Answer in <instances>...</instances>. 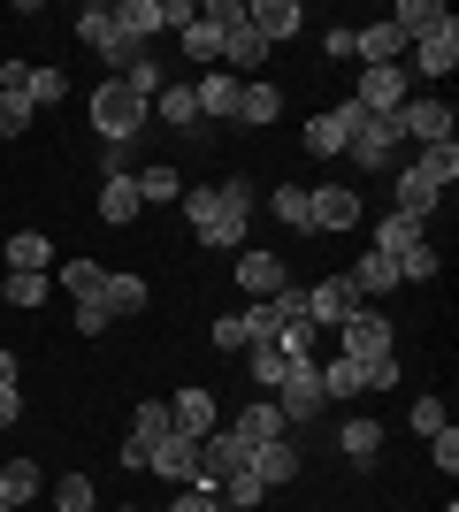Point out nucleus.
I'll list each match as a JSON object with an SVG mask.
<instances>
[{
  "label": "nucleus",
  "mask_w": 459,
  "mask_h": 512,
  "mask_svg": "<svg viewBox=\"0 0 459 512\" xmlns=\"http://www.w3.org/2000/svg\"><path fill=\"white\" fill-rule=\"evenodd\" d=\"M215 192H222V199H230V207H238V214H253V176H222Z\"/></svg>",
  "instance_id": "5fc2aeb1"
},
{
  "label": "nucleus",
  "mask_w": 459,
  "mask_h": 512,
  "mask_svg": "<svg viewBox=\"0 0 459 512\" xmlns=\"http://www.w3.org/2000/svg\"><path fill=\"white\" fill-rule=\"evenodd\" d=\"M261 62H268V39L253 31V23H238V31L222 39V69H230L238 85H253V77H261Z\"/></svg>",
  "instance_id": "dca6fc26"
},
{
  "label": "nucleus",
  "mask_w": 459,
  "mask_h": 512,
  "mask_svg": "<svg viewBox=\"0 0 459 512\" xmlns=\"http://www.w3.org/2000/svg\"><path fill=\"white\" fill-rule=\"evenodd\" d=\"M398 138L444 146V138H452V100H406V107H398Z\"/></svg>",
  "instance_id": "9b49d317"
},
{
  "label": "nucleus",
  "mask_w": 459,
  "mask_h": 512,
  "mask_svg": "<svg viewBox=\"0 0 459 512\" xmlns=\"http://www.w3.org/2000/svg\"><path fill=\"white\" fill-rule=\"evenodd\" d=\"M31 115H39V107L23 100V92H0V138H23V130H31Z\"/></svg>",
  "instance_id": "c03bdc74"
},
{
  "label": "nucleus",
  "mask_w": 459,
  "mask_h": 512,
  "mask_svg": "<svg viewBox=\"0 0 459 512\" xmlns=\"http://www.w3.org/2000/svg\"><path fill=\"white\" fill-rule=\"evenodd\" d=\"M406 100H414V77H406V69H360V85H352V107H360V115H398Z\"/></svg>",
  "instance_id": "0eeeda50"
},
{
  "label": "nucleus",
  "mask_w": 459,
  "mask_h": 512,
  "mask_svg": "<svg viewBox=\"0 0 459 512\" xmlns=\"http://www.w3.org/2000/svg\"><path fill=\"white\" fill-rule=\"evenodd\" d=\"M115 512H153V505H115Z\"/></svg>",
  "instance_id": "052dcab7"
},
{
  "label": "nucleus",
  "mask_w": 459,
  "mask_h": 512,
  "mask_svg": "<svg viewBox=\"0 0 459 512\" xmlns=\"http://www.w3.org/2000/svg\"><path fill=\"white\" fill-rule=\"evenodd\" d=\"M230 436L261 451V444H284V436H291V421H284V406H276V398H253V406H245L238 421H230Z\"/></svg>",
  "instance_id": "ddd939ff"
},
{
  "label": "nucleus",
  "mask_w": 459,
  "mask_h": 512,
  "mask_svg": "<svg viewBox=\"0 0 459 512\" xmlns=\"http://www.w3.org/2000/svg\"><path fill=\"white\" fill-rule=\"evenodd\" d=\"M245 467H253V444H238L230 428H207V436H199V482H207V490L238 482Z\"/></svg>",
  "instance_id": "20e7f679"
},
{
  "label": "nucleus",
  "mask_w": 459,
  "mask_h": 512,
  "mask_svg": "<svg viewBox=\"0 0 459 512\" xmlns=\"http://www.w3.org/2000/svg\"><path fill=\"white\" fill-rule=\"evenodd\" d=\"M16 413H23V390H16V383H0V428H16Z\"/></svg>",
  "instance_id": "4d7b16f0"
},
{
  "label": "nucleus",
  "mask_w": 459,
  "mask_h": 512,
  "mask_svg": "<svg viewBox=\"0 0 459 512\" xmlns=\"http://www.w3.org/2000/svg\"><path fill=\"white\" fill-rule=\"evenodd\" d=\"M352 390H368V367H360V360H345V352H337V360L322 367V398H352Z\"/></svg>",
  "instance_id": "c9c22d12"
},
{
  "label": "nucleus",
  "mask_w": 459,
  "mask_h": 512,
  "mask_svg": "<svg viewBox=\"0 0 459 512\" xmlns=\"http://www.w3.org/2000/svg\"><path fill=\"white\" fill-rule=\"evenodd\" d=\"M184 192V176L169 169V161H153V169H138V199H176Z\"/></svg>",
  "instance_id": "79ce46f5"
},
{
  "label": "nucleus",
  "mask_w": 459,
  "mask_h": 512,
  "mask_svg": "<svg viewBox=\"0 0 459 512\" xmlns=\"http://www.w3.org/2000/svg\"><path fill=\"white\" fill-rule=\"evenodd\" d=\"M169 421L184 428V436H207V428H215V390H176Z\"/></svg>",
  "instance_id": "cd10ccee"
},
{
  "label": "nucleus",
  "mask_w": 459,
  "mask_h": 512,
  "mask_svg": "<svg viewBox=\"0 0 459 512\" xmlns=\"http://www.w3.org/2000/svg\"><path fill=\"white\" fill-rule=\"evenodd\" d=\"M421 237H429V222H414V214H398V207H391L383 222H375V245H368V253H391V260H398V253H414Z\"/></svg>",
  "instance_id": "412c9836"
},
{
  "label": "nucleus",
  "mask_w": 459,
  "mask_h": 512,
  "mask_svg": "<svg viewBox=\"0 0 459 512\" xmlns=\"http://www.w3.org/2000/svg\"><path fill=\"white\" fill-rule=\"evenodd\" d=\"M176 199H184V214H192L199 245H222V253H245V214L230 207L222 192H207V184H199V192H176Z\"/></svg>",
  "instance_id": "f03ea898"
},
{
  "label": "nucleus",
  "mask_w": 459,
  "mask_h": 512,
  "mask_svg": "<svg viewBox=\"0 0 459 512\" xmlns=\"http://www.w3.org/2000/svg\"><path fill=\"white\" fill-rule=\"evenodd\" d=\"M414 276H444V253L429 245V237H421L414 253H398V283H414Z\"/></svg>",
  "instance_id": "a19ab883"
},
{
  "label": "nucleus",
  "mask_w": 459,
  "mask_h": 512,
  "mask_svg": "<svg viewBox=\"0 0 459 512\" xmlns=\"http://www.w3.org/2000/svg\"><path fill=\"white\" fill-rule=\"evenodd\" d=\"M23 100H31V107H62V100H69V77H62V69H31Z\"/></svg>",
  "instance_id": "58836bf2"
},
{
  "label": "nucleus",
  "mask_w": 459,
  "mask_h": 512,
  "mask_svg": "<svg viewBox=\"0 0 459 512\" xmlns=\"http://www.w3.org/2000/svg\"><path fill=\"white\" fill-rule=\"evenodd\" d=\"M245 367H253V390H276L291 375V352L276 337H261V344H245Z\"/></svg>",
  "instance_id": "b1692460"
},
{
  "label": "nucleus",
  "mask_w": 459,
  "mask_h": 512,
  "mask_svg": "<svg viewBox=\"0 0 459 512\" xmlns=\"http://www.w3.org/2000/svg\"><path fill=\"white\" fill-rule=\"evenodd\" d=\"M414 69H421V77H452V69H459V31L421 39V46H414Z\"/></svg>",
  "instance_id": "72a5a7b5"
},
{
  "label": "nucleus",
  "mask_w": 459,
  "mask_h": 512,
  "mask_svg": "<svg viewBox=\"0 0 459 512\" xmlns=\"http://www.w3.org/2000/svg\"><path fill=\"white\" fill-rule=\"evenodd\" d=\"M222 39H230V31H222V23H207V8L184 23V54H192V62H222Z\"/></svg>",
  "instance_id": "f704fd0d"
},
{
  "label": "nucleus",
  "mask_w": 459,
  "mask_h": 512,
  "mask_svg": "<svg viewBox=\"0 0 459 512\" xmlns=\"http://www.w3.org/2000/svg\"><path fill=\"white\" fill-rule=\"evenodd\" d=\"M352 123H360V107H352V100L322 107V115H314V123H306V153H345Z\"/></svg>",
  "instance_id": "f3484780"
},
{
  "label": "nucleus",
  "mask_w": 459,
  "mask_h": 512,
  "mask_svg": "<svg viewBox=\"0 0 459 512\" xmlns=\"http://www.w3.org/2000/svg\"><path fill=\"white\" fill-rule=\"evenodd\" d=\"M77 39H85L92 54H100V62L115 69V77H131V62L146 54V46H131L123 31H115V8H108V0H92V8H77Z\"/></svg>",
  "instance_id": "7ed1b4c3"
},
{
  "label": "nucleus",
  "mask_w": 459,
  "mask_h": 512,
  "mask_svg": "<svg viewBox=\"0 0 459 512\" xmlns=\"http://www.w3.org/2000/svg\"><path fill=\"white\" fill-rule=\"evenodd\" d=\"M406 421H414L421 436H437V428H444V398H414V413H406Z\"/></svg>",
  "instance_id": "603ef678"
},
{
  "label": "nucleus",
  "mask_w": 459,
  "mask_h": 512,
  "mask_svg": "<svg viewBox=\"0 0 459 512\" xmlns=\"http://www.w3.org/2000/svg\"><path fill=\"white\" fill-rule=\"evenodd\" d=\"M352 306H368L360 291H352V276H322L314 291H306V314H314V321H345Z\"/></svg>",
  "instance_id": "6ab92c4d"
},
{
  "label": "nucleus",
  "mask_w": 459,
  "mask_h": 512,
  "mask_svg": "<svg viewBox=\"0 0 459 512\" xmlns=\"http://www.w3.org/2000/svg\"><path fill=\"white\" fill-rule=\"evenodd\" d=\"M100 306H108V314H138V306H146V276L108 268V276H100Z\"/></svg>",
  "instance_id": "bb28decb"
},
{
  "label": "nucleus",
  "mask_w": 459,
  "mask_h": 512,
  "mask_svg": "<svg viewBox=\"0 0 459 512\" xmlns=\"http://www.w3.org/2000/svg\"><path fill=\"white\" fill-rule=\"evenodd\" d=\"M238 77H230V69H207V77H199L192 85V100H199V123H238Z\"/></svg>",
  "instance_id": "4468645a"
},
{
  "label": "nucleus",
  "mask_w": 459,
  "mask_h": 512,
  "mask_svg": "<svg viewBox=\"0 0 459 512\" xmlns=\"http://www.w3.org/2000/svg\"><path fill=\"white\" fill-rule=\"evenodd\" d=\"M429 459H437V467H444V474H452V467H459V428H452V421H444V428H437V436H429Z\"/></svg>",
  "instance_id": "8fccbe9b"
},
{
  "label": "nucleus",
  "mask_w": 459,
  "mask_h": 512,
  "mask_svg": "<svg viewBox=\"0 0 459 512\" xmlns=\"http://www.w3.org/2000/svg\"><path fill=\"white\" fill-rule=\"evenodd\" d=\"M368 222V199L352 192V184H322V192H306V230H360Z\"/></svg>",
  "instance_id": "39448f33"
},
{
  "label": "nucleus",
  "mask_w": 459,
  "mask_h": 512,
  "mask_svg": "<svg viewBox=\"0 0 459 512\" xmlns=\"http://www.w3.org/2000/svg\"><path fill=\"white\" fill-rule=\"evenodd\" d=\"M169 406H161V398H153V406H138V421H131V436H138V444H161V436H169Z\"/></svg>",
  "instance_id": "a18cd8bd"
},
{
  "label": "nucleus",
  "mask_w": 459,
  "mask_h": 512,
  "mask_svg": "<svg viewBox=\"0 0 459 512\" xmlns=\"http://www.w3.org/2000/svg\"><path fill=\"white\" fill-rule=\"evenodd\" d=\"M108 306H100V299H77V337H100V329H108Z\"/></svg>",
  "instance_id": "3c124183"
},
{
  "label": "nucleus",
  "mask_w": 459,
  "mask_h": 512,
  "mask_svg": "<svg viewBox=\"0 0 459 512\" xmlns=\"http://www.w3.org/2000/svg\"><path fill=\"white\" fill-rule=\"evenodd\" d=\"M153 115L169 130H199V100H192V85H161L153 92Z\"/></svg>",
  "instance_id": "c756f323"
},
{
  "label": "nucleus",
  "mask_w": 459,
  "mask_h": 512,
  "mask_svg": "<svg viewBox=\"0 0 459 512\" xmlns=\"http://www.w3.org/2000/svg\"><path fill=\"white\" fill-rule=\"evenodd\" d=\"M391 23H398V39H406V46H421V39H444V31H459L444 0H398V8H391Z\"/></svg>",
  "instance_id": "9d476101"
},
{
  "label": "nucleus",
  "mask_w": 459,
  "mask_h": 512,
  "mask_svg": "<svg viewBox=\"0 0 459 512\" xmlns=\"http://www.w3.org/2000/svg\"><path fill=\"white\" fill-rule=\"evenodd\" d=\"M414 169H421V176H429V184L444 192V184L459 176V146H452V138H444V146H421V161H414Z\"/></svg>",
  "instance_id": "e433bc0d"
},
{
  "label": "nucleus",
  "mask_w": 459,
  "mask_h": 512,
  "mask_svg": "<svg viewBox=\"0 0 459 512\" xmlns=\"http://www.w3.org/2000/svg\"><path fill=\"white\" fill-rule=\"evenodd\" d=\"M0 291H8V306H46L54 276H16V268H8V283H0Z\"/></svg>",
  "instance_id": "37998d69"
},
{
  "label": "nucleus",
  "mask_w": 459,
  "mask_h": 512,
  "mask_svg": "<svg viewBox=\"0 0 459 512\" xmlns=\"http://www.w3.org/2000/svg\"><path fill=\"white\" fill-rule=\"evenodd\" d=\"M215 344H222V352H245V344H253V329H245V314H222V321H215Z\"/></svg>",
  "instance_id": "09e8293b"
},
{
  "label": "nucleus",
  "mask_w": 459,
  "mask_h": 512,
  "mask_svg": "<svg viewBox=\"0 0 459 512\" xmlns=\"http://www.w3.org/2000/svg\"><path fill=\"white\" fill-rule=\"evenodd\" d=\"M337 444H345V459H360V467H368L375 451H383V421H368V413H352V421L337 428Z\"/></svg>",
  "instance_id": "7c9ffc66"
},
{
  "label": "nucleus",
  "mask_w": 459,
  "mask_h": 512,
  "mask_svg": "<svg viewBox=\"0 0 459 512\" xmlns=\"http://www.w3.org/2000/svg\"><path fill=\"white\" fill-rule=\"evenodd\" d=\"M153 474H169L176 490H192L199 482V436H184V428H169V436H161V444H153V459H146Z\"/></svg>",
  "instance_id": "f8f14e48"
},
{
  "label": "nucleus",
  "mask_w": 459,
  "mask_h": 512,
  "mask_svg": "<svg viewBox=\"0 0 459 512\" xmlns=\"http://www.w3.org/2000/svg\"><path fill=\"white\" fill-rule=\"evenodd\" d=\"M54 512H92V482L85 474H62V482H54Z\"/></svg>",
  "instance_id": "49530a36"
},
{
  "label": "nucleus",
  "mask_w": 459,
  "mask_h": 512,
  "mask_svg": "<svg viewBox=\"0 0 459 512\" xmlns=\"http://www.w3.org/2000/svg\"><path fill=\"white\" fill-rule=\"evenodd\" d=\"M444 207V192L429 184L421 169H398V214H414V222H429V214Z\"/></svg>",
  "instance_id": "a878e982"
},
{
  "label": "nucleus",
  "mask_w": 459,
  "mask_h": 512,
  "mask_svg": "<svg viewBox=\"0 0 459 512\" xmlns=\"http://www.w3.org/2000/svg\"><path fill=\"white\" fill-rule=\"evenodd\" d=\"M138 214V176H100V222H131Z\"/></svg>",
  "instance_id": "2f4dec72"
},
{
  "label": "nucleus",
  "mask_w": 459,
  "mask_h": 512,
  "mask_svg": "<svg viewBox=\"0 0 459 512\" xmlns=\"http://www.w3.org/2000/svg\"><path fill=\"white\" fill-rule=\"evenodd\" d=\"M146 115H153V100L138 85H123V77H108V85L92 92V130H100L108 146H131L138 130H146Z\"/></svg>",
  "instance_id": "f257e3e1"
},
{
  "label": "nucleus",
  "mask_w": 459,
  "mask_h": 512,
  "mask_svg": "<svg viewBox=\"0 0 459 512\" xmlns=\"http://www.w3.org/2000/svg\"><path fill=\"white\" fill-rule=\"evenodd\" d=\"M268 214L291 222V230H306V184H276V192H268Z\"/></svg>",
  "instance_id": "ea45409f"
},
{
  "label": "nucleus",
  "mask_w": 459,
  "mask_h": 512,
  "mask_svg": "<svg viewBox=\"0 0 459 512\" xmlns=\"http://www.w3.org/2000/svg\"><path fill=\"white\" fill-rule=\"evenodd\" d=\"M398 146H406V138H398V115H360L352 138H345V153L360 161V169H391Z\"/></svg>",
  "instance_id": "423d86ee"
},
{
  "label": "nucleus",
  "mask_w": 459,
  "mask_h": 512,
  "mask_svg": "<svg viewBox=\"0 0 459 512\" xmlns=\"http://www.w3.org/2000/svg\"><path fill=\"white\" fill-rule=\"evenodd\" d=\"M284 260H276V253H238V291H245V299H276V291H284Z\"/></svg>",
  "instance_id": "a211bd4d"
},
{
  "label": "nucleus",
  "mask_w": 459,
  "mask_h": 512,
  "mask_svg": "<svg viewBox=\"0 0 459 512\" xmlns=\"http://www.w3.org/2000/svg\"><path fill=\"white\" fill-rule=\"evenodd\" d=\"M161 512H222V497L207 490V482H192V490H176V497H169Z\"/></svg>",
  "instance_id": "de8ad7c7"
},
{
  "label": "nucleus",
  "mask_w": 459,
  "mask_h": 512,
  "mask_svg": "<svg viewBox=\"0 0 459 512\" xmlns=\"http://www.w3.org/2000/svg\"><path fill=\"white\" fill-rule=\"evenodd\" d=\"M291 474H299V451H291V436H284V444H261V451H253V482H261V490H284Z\"/></svg>",
  "instance_id": "393cba45"
},
{
  "label": "nucleus",
  "mask_w": 459,
  "mask_h": 512,
  "mask_svg": "<svg viewBox=\"0 0 459 512\" xmlns=\"http://www.w3.org/2000/svg\"><path fill=\"white\" fill-rule=\"evenodd\" d=\"M0 383H16V352H0Z\"/></svg>",
  "instance_id": "bf43d9fd"
},
{
  "label": "nucleus",
  "mask_w": 459,
  "mask_h": 512,
  "mask_svg": "<svg viewBox=\"0 0 459 512\" xmlns=\"http://www.w3.org/2000/svg\"><path fill=\"white\" fill-rule=\"evenodd\" d=\"M276 115H284V92H276V85H261V77H253V85L238 92V123L268 130V123H276Z\"/></svg>",
  "instance_id": "c85d7f7f"
},
{
  "label": "nucleus",
  "mask_w": 459,
  "mask_h": 512,
  "mask_svg": "<svg viewBox=\"0 0 459 512\" xmlns=\"http://www.w3.org/2000/svg\"><path fill=\"white\" fill-rule=\"evenodd\" d=\"M8 268H16V276H54V237L16 230L8 237Z\"/></svg>",
  "instance_id": "4be33fe9"
},
{
  "label": "nucleus",
  "mask_w": 459,
  "mask_h": 512,
  "mask_svg": "<svg viewBox=\"0 0 459 512\" xmlns=\"http://www.w3.org/2000/svg\"><path fill=\"white\" fill-rule=\"evenodd\" d=\"M0 512H16V505H8V497H0Z\"/></svg>",
  "instance_id": "680f3d73"
},
{
  "label": "nucleus",
  "mask_w": 459,
  "mask_h": 512,
  "mask_svg": "<svg viewBox=\"0 0 459 512\" xmlns=\"http://www.w3.org/2000/svg\"><path fill=\"white\" fill-rule=\"evenodd\" d=\"M352 54H360L368 69H398L406 39H398V23H368V31H352Z\"/></svg>",
  "instance_id": "aec40b11"
},
{
  "label": "nucleus",
  "mask_w": 459,
  "mask_h": 512,
  "mask_svg": "<svg viewBox=\"0 0 459 512\" xmlns=\"http://www.w3.org/2000/svg\"><path fill=\"white\" fill-rule=\"evenodd\" d=\"M123 85H138V92H146V100H153V92H161V62H153V54H138V62H131V77H123Z\"/></svg>",
  "instance_id": "864d4df0"
},
{
  "label": "nucleus",
  "mask_w": 459,
  "mask_h": 512,
  "mask_svg": "<svg viewBox=\"0 0 459 512\" xmlns=\"http://www.w3.org/2000/svg\"><path fill=\"white\" fill-rule=\"evenodd\" d=\"M337 337H345V360H391V329H383V314L375 306H352L345 321H337Z\"/></svg>",
  "instance_id": "6e6552de"
},
{
  "label": "nucleus",
  "mask_w": 459,
  "mask_h": 512,
  "mask_svg": "<svg viewBox=\"0 0 459 512\" xmlns=\"http://www.w3.org/2000/svg\"><path fill=\"white\" fill-rule=\"evenodd\" d=\"M276 390H284L276 406H284V421H291V428L314 421V413H322V360H291V375H284Z\"/></svg>",
  "instance_id": "1a4fd4ad"
},
{
  "label": "nucleus",
  "mask_w": 459,
  "mask_h": 512,
  "mask_svg": "<svg viewBox=\"0 0 459 512\" xmlns=\"http://www.w3.org/2000/svg\"><path fill=\"white\" fill-rule=\"evenodd\" d=\"M345 276H352V291H360V299H391V291H398V260H391V253H368V260H352Z\"/></svg>",
  "instance_id": "5701e85b"
},
{
  "label": "nucleus",
  "mask_w": 459,
  "mask_h": 512,
  "mask_svg": "<svg viewBox=\"0 0 459 512\" xmlns=\"http://www.w3.org/2000/svg\"><path fill=\"white\" fill-rule=\"evenodd\" d=\"M398 383V360H368V390H391Z\"/></svg>",
  "instance_id": "13d9d810"
},
{
  "label": "nucleus",
  "mask_w": 459,
  "mask_h": 512,
  "mask_svg": "<svg viewBox=\"0 0 459 512\" xmlns=\"http://www.w3.org/2000/svg\"><path fill=\"white\" fill-rule=\"evenodd\" d=\"M192 16H199L192 0H161V31H184V23H192Z\"/></svg>",
  "instance_id": "6e6d98bb"
},
{
  "label": "nucleus",
  "mask_w": 459,
  "mask_h": 512,
  "mask_svg": "<svg viewBox=\"0 0 459 512\" xmlns=\"http://www.w3.org/2000/svg\"><path fill=\"white\" fill-rule=\"evenodd\" d=\"M245 23H253L268 46H284V39H299L306 8H299V0H245Z\"/></svg>",
  "instance_id": "2eb2a0df"
},
{
  "label": "nucleus",
  "mask_w": 459,
  "mask_h": 512,
  "mask_svg": "<svg viewBox=\"0 0 459 512\" xmlns=\"http://www.w3.org/2000/svg\"><path fill=\"white\" fill-rule=\"evenodd\" d=\"M0 497H8V505H31V497H39V467H31V459H16V467H8V474H0Z\"/></svg>",
  "instance_id": "4c0bfd02"
},
{
  "label": "nucleus",
  "mask_w": 459,
  "mask_h": 512,
  "mask_svg": "<svg viewBox=\"0 0 459 512\" xmlns=\"http://www.w3.org/2000/svg\"><path fill=\"white\" fill-rule=\"evenodd\" d=\"M100 276H108L100 260H54V283H62L69 299H100Z\"/></svg>",
  "instance_id": "473e14b6"
}]
</instances>
